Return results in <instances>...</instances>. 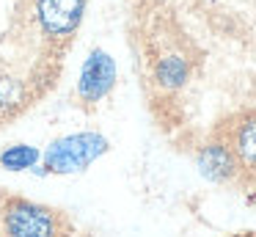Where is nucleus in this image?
I'll use <instances>...</instances> for the list:
<instances>
[{
    "label": "nucleus",
    "mask_w": 256,
    "mask_h": 237,
    "mask_svg": "<svg viewBox=\"0 0 256 237\" xmlns=\"http://www.w3.org/2000/svg\"><path fill=\"white\" fill-rule=\"evenodd\" d=\"M108 146H110L108 138L94 130L56 138L42 154L44 171L47 174H78V171H86L94 160H100L108 152Z\"/></svg>",
    "instance_id": "obj_1"
},
{
    "label": "nucleus",
    "mask_w": 256,
    "mask_h": 237,
    "mask_svg": "<svg viewBox=\"0 0 256 237\" xmlns=\"http://www.w3.org/2000/svg\"><path fill=\"white\" fill-rule=\"evenodd\" d=\"M3 234L6 237H61V218L42 204L12 198L3 207Z\"/></svg>",
    "instance_id": "obj_2"
},
{
    "label": "nucleus",
    "mask_w": 256,
    "mask_h": 237,
    "mask_svg": "<svg viewBox=\"0 0 256 237\" xmlns=\"http://www.w3.org/2000/svg\"><path fill=\"white\" fill-rule=\"evenodd\" d=\"M113 86H116V61H113V55L105 53V50H91L78 80L80 99L94 105L100 99H105L113 91Z\"/></svg>",
    "instance_id": "obj_3"
},
{
    "label": "nucleus",
    "mask_w": 256,
    "mask_h": 237,
    "mask_svg": "<svg viewBox=\"0 0 256 237\" xmlns=\"http://www.w3.org/2000/svg\"><path fill=\"white\" fill-rule=\"evenodd\" d=\"M86 14V0H36V22L50 39H66L78 31Z\"/></svg>",
    "instance_id": "obj_4"
},
{
    "label": "nucleus",
    "mask_w": 256,
    "mask_h": 237,
    "mask_svg": "<svg viewBox=\"0 0 256 237\" xmlns=\"http://www.w3.org/2000/svg\"><path fill=\"white\" fill-rule=\"evenodd\" d=\"M196 163H198V171L210 182H232L234 176L242 174V165H240L237 154L232 152V146L223 138L204 143L198 149V154H196Z\"/></svg>",
    "instance_id": "obj_5"
},
{
    "label": "nucleus",
    "mask_w": 256,
    "mask_h": 237,
    "mask_svg": "<svg viewBox=\"0 0 256 237\" xmlns=\"http://www.w3.org/2000/svg\"><path fill=\"white\" fill-rule=\"evenodd\" d=\"M220 138L237 154L242 171H256V110L232 119V124H226V132Z\"/></svg>",
    "instance_id": "obj_6"
},
{
    "label": "nucleus",
    "mask_w": 256,
    "mask_h": 237,
    "mask_svg": "<svg viewBox=\"0 0 256 237\" xmlns=\"http://www.w3.org/2000/svg\"><path fill=\"white\" fill-rule=\"evenodd\" d=\"M190 77V64L182 58V55H162L154 64V80L160 88L166 91H176L188 83Z\"/></svg>",
    "instance_id": "obj_7"
},
{
    "label": "nucleus",
    "mask_w": 256,
    "mask_h": 237,
    "mask_svg": "<svg viewBox=\"0 0 256 237\" xmlns=\"http://www.w3.org/2000/svg\"><path fill=\"white\" fill-rule=\"evenodd\" d=\"M42 160V152L30 143H14L0 152V165L6 171H28Z\"/></svg>",
    "instance_id": "obj_8"
},
{
    "label": "nucleus",
    "mask_w": 256,
    "mask_h": 237,
    "mask_svg": "<svg viewBox=\"0 0 256 237\" xmlns=\"http://www.w3.org/2000/svg\"><path fill=\"white\" fill-rule=\"evenodd\" d=\"M17 94H20V88H17V83H14L12 77H0V108L14 105Z\"/></svg>",
    "instance_id": "obj_9"
},
{
    "label": "nucleus",
    "mask_w": 256,
    "mask_h": 237,
    "mask_svg": "<svg viewBox=\"0 0 256 237\" xmlns=\"http://www.w3.org/2000/svg\"><path fill=\"white\" fill-rule=\"evenodd\" d=\"M234 237H256V234H234Z\"/></svg>",
    "instance_id": "obj_10"
},
{
    "label": "nucleus",
    "mask_w": 256,
    "mask_h": 237,
    "mask_svg": "<svg viewBox=\"0 0 256 237\" xmlns=\"http://www.w3.org/2000/svg\"><path fill=\"white\" fill-rule=\"evenodd\" d=\"M254 193H256V185H254Z\"/></svg>",
    "instance_id": "obj_11"
}]
</instances>
